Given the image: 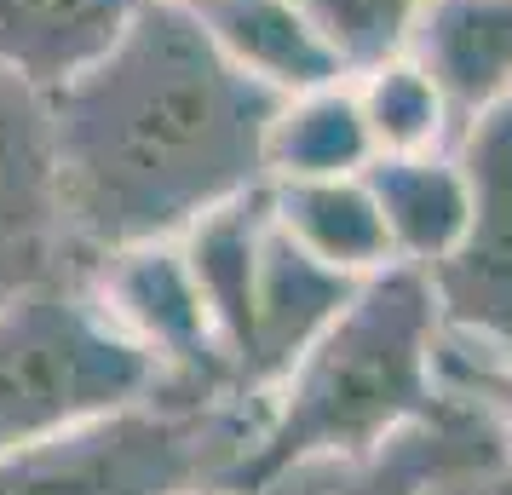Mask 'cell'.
<instances>
[{"label":"cell","mask_w":512,"mask_h":495,"mask_svg":"<svg viewBox=\"0 0 512 495\" xmlns=\"http://www.w3.org/2000/svg\"><path fill=\"white\" fill-rule=\"evenodd\" d=\"M47 98L64 219L87 260L185 236L202 213L265 190L282 98L225 64L179 0H139L110 52Z\"/></svg>","instance_id":"1"},{"label":"cell","mask_w":512,"mask_h":495,"mask_svg":"<svg viewBox=\"0 0 512 495\" xmlns=\"http://www.w3.org/2000/svg\"><path fill=\"white\" fill-rule=\"evenodd\" d=\"M438 306L426 271L380 265L351 288L340 317L305 346L288 375L259 398L254 449L236 467V490L259 495L277 472L317 455H369L443 398Z\"/></svg>","instance_id":"2"},{"label":"cell","mask_w":512,"mask_h":495,"mask_svg":"<svg viewBox=\"0 0 512 495\" xmlns=\"http://www.w3.org/2000/svg\"><path fill=\"white\" fill-rule=\"evenodd\" d=\"M254 432L259 398L156 386L139 403L0 455V495H179L231 484Z\"/></svg>","instance_id":"3"},{"label":"cell","mask_w":512,"mask_h":495,"mask_svg":"<svg viewBox=\"0 0 512 495\" xmlns=\"http://www.w3.org/2000/svg\"><path fill=\"white\" fill-rule=\"evenodd\" d=\"M156 386V357L110 323L87 271L0 300V455L139 403Z\"/></svg>","instance_id":"4"},{"label":"cell","mask_w":512,"mask_h":495,"mask_svg":"<svg viewBox=\"0 0 512 495\" xmlns=\"http://www.w3.org/2000/svg\"><path fill=\"white\" fill-rule=\"evenodd\" d=\"M449 150L466 173V225L455 248L426 265V288L443 340L512 352V93L466 121Z\"/></svg>","instance_id":"5"},{"label":"cell","mask_w":512,"mask_h":495,"mask_svg":"<svg viewBox=\"0 0 512 495\" xmlns=\"http://www.w3.org/2000/svg\"><path fill=\"white\" fill-rule=\"evenodd\" d=\"M507 467L501 438L472 398L449 392L392 432L369 455H317L277 472L259 495H489V478Z\"/></svg>","instance_id":"6"},{"label":"cell","mask_w":512,"mask_h":495,"mask_svg":"<svg viewBox=\"0 0 512 495\" xmlns=\"http://www.w3.org/2000/svg\"><path fill=\"white\" fill-rule=\"evenodd\" d=\"M87 283H93L98 306L110 311V323L156 357L162 386L236 392L231 357L219 346V329H213L208 300H202V288H196V271H190L179 236L93 254ZM236 398H242V392H236Z\"/></svg>","instance_id":"7"},{"label":"cell","mask_w":512,"mask_h":495,"mask_svg":"<svg viewBox=\"0 0 512 495\" xmlns=\"http://www.w3.org/2000/svg\"><path fill=\"white\" fill-rule=\"evenodd\" d=\"M75 248L58 190V150H52V98L0 70V300L47 277L87 271Z\"/></svg>","instance_id":"8"},{"label":"cell","mask_w":512,"mask_h":495,"mask_svg":"<svg viewBox=\"0 0 512 495\" xmlns=\"http://www.w3.org/2000/svg\"><path fill=\"white\" fill-rule=\"evenodd\" d=\"M363 277H346L334 265L311 260L294 236L277 231V219L265 208V231H259L254 254V294H248V329L236 346V392L242 398H265L288 363L317 340V334L340 317L351 288Z\"/></svg>","instance_id":"9"},{"label":"cell","mask_w":512,"mask_h":495,"mask_svg":"<svg viewBox=\"0 0 512 495\" xmlns=\"http://www.w3.org/2000/svg\"><path fill=\"white\" fill-rule=\"evenodd\" d=\"M403 58L426 70L461 133L512 93V0H426Z\"/></svg>","instance_id":"10"},{"label":"cell","mask_w":512,"mask_h":495,"mask_svg":"<svg viewBox=\"0 0 512 495\" xmlns=\"http://www.w3.org/2000/svg\"><path fill=\"white\" fill-rule=\"evenodd\" d=\"M179 6L202 24V35L219 47L225 64H236L248 81L271 87L277 98L351 75L300 0H179Z\"/></svg>","instance_id":"11"},{"label":"cell","mask_w":512,"mask_h":495,"mask_svg":"<svg viewBox=\"0 0 512 495\" xmlns=\"http://www.w3.org/2000/svg\"><path fill=\"white\" fill-rule=\"evenodd\" d=\"M386 242L397 265H438L466 225V173L455 150H420V156H374L363 167Z\"/></svg>","instance_id":"12"},{"label":"cell","mask_w":512,"mask_h":495,"mask_svg":"<svg viewBox=\"0 0 512 495\" xmlns=\"http://www.w3.org/2000/svg\"><path fill=\"white\" fill-rule=\"evenodd\" d=\"M265 208L282 236H294L311 260L334 265L346 277H369L392 260V242L380 225L363 173H328V179H271Z\"/></svg>","instance_id":"13"},{"label":"cell","mask_w":512,"mask_h":495,"mask_svg":"<svg viewBox=\"0 0 512 495\" xmlns=\"http://www.w3.org/2000/svg\"><path fill=\"white\" fill-rule=\"evenodd\" d=\"M133 12L139 0H0V70L52 93L110 52Z\"/></svg>","instance_id":"14"},{"label":"cell","mask_w":512,"mask_h":495,"mask_svg":"<svg viewBox=\"0 0 512 495\" xmlns=\"http://www.w3.org/2000/svg\"><path fill=\"white\" fill-rule=\"evenodd\" d=\"M374 162L369 127L357 116V93L346 81H328L311 93L277 104L265 133V185L271 179H328V173H363Z\"/></svg>","instance_id":"15"},{"label":"cell","mask_w":512,"mask_h":495,"mask_svg":"<svg viewBox=\"0 0 512 495\" xmlns=\"http://www.w3.org/2000/svg\"><path fill=\"white\" fill-rule=\"evenodd\" d=\"M351 93H357V116L369 127L374 156H420V150L455 144V121H449L443 93L403 52L351 70Z\"/></svg>","instance_id":"16"},{"label":"cell","mask_w":512,"mask_h":495,"mask_svg":"<svg viewBox=\"0 0 512 495\" xmlns=\"http://www.w3.org/2000/svg\"><path fill=\"white\" fill-rule=\"evenodd\" d=\"M300 6L328 35V47L340 52V64L363 70V64H380V58L403 52L409 24L420 18L426 0H300Z\"/></svg>","instance_id":"17"},{"label":"cell","mask_w":512,"mask_h":495,"mask_svg":"<svg viewBox=\"0 0 512 495\" xmlns=\"http://www.w3.org/2000/svg\"><path fill=\"white\" fill-rule=\"evenodd\" d=\"M438 380L484 409L512 467V352H466L455 340H438Z\"/></svg>","instance_id":"18"},{"label":"cell","mask_w":512,"mask_h":495,"mask_svg":"<svg viewBox=\"0 0 512 495\" xmlns=\"http://www.w3.org/2000/svg\"><path fill=\"white\" fill-rule=\"evenodd\" d=\"M179 495H248V490H236V484H196V490H179Z\"/></svg>","instance_id":"19"},{"label":"cell","mask_w":512,"mask_h":495,"mask_svg":"<svg viewBox=\"0 0 512 495\" xmlns=\"http://www.w3.org/2000/svg\"><path fill=\"white\" fill-rule=\"evenodd\" d=\"M489 495H512V467H501L495 478H489Z\"/></svg>","instance_id":"20"}]
</instances>
